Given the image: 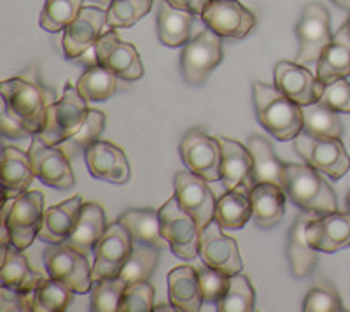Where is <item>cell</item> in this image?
Here are the masks:
<instances>
[{"instance_id": "40", "label": "cell", "mask_w": 350, "mask_h": 312, "mask_svg": "<svg viewBox=\"0 0 350 312\" xmlns=\"http://www.w3.org/2000/svg\"><path fill=\"white\" fill-rule=\"evenodd\" d=\"M256 305V291L249 279L242 274L230 277L226 295L215 307L219 312H251Z\"/></svg>"}, {"instance_id": "11", "label": "cell", "mask_w": 350, "mask_h": 312, "mask_svg": "<svg viewBox=\"0 0 350 312\" xmlns=\"http://www.w3.org/2000/svg\"><path fill=\"white\" fill-rule=\"evenodd\" d=\"M133 251V239L120 220L107 224V230L95 246L93 281L105 277H120L121 270L130 260Z\"/></svg>"}, {"instance_id": "27", "label": "cell", "mask_w": 350, "mask_h": 312, "mask_svg": "<svg viewBox=\"0 0 350 312\" xmlns=\"http://www.w3.org/2000/svg\"><path fill=\"white\" fill-rule=\"evenodd\" d=\"M286 192L277 184H254L251 190L252 218L259 229H273L286 214Z\"/></svg>"}, {"instance_id": "34", "label": "cell", "mask_w": 350, "mask_h": 312, "mask_svg": "<svg viewBox=\"0 0 350 312\" xmlns=\"http://www.w3.org/2000/svg\"><path fill=\"white\" fill-rule=\"evenodd\" d=\"M39 274L33 272L27 258L23 257V251L16 246H8L4 248V257H2V268H0V283L9 286L18 291H33L39 285Z\"/></svg>"}, {"instance_id": "13", "label": "cell", "mask_w": 350, "mask_h": 312, "mask_svg": "<svg viewBox=\"0 0 350 312\" xmlns=\"http://www.w3.org/2000/svg\"><path fill=\"white\" fill-rule=\"evenodd\" d=\"M96 64L111 70L120 79L139 81L144 76V65L133 44L120 39L114 30L102 34L95 44Z\"/></svg>"}, {"instance_id": "38", "label": "cell", "mask_w": 350, "mask_h": 312, "mask_svg": "<svg viewBox=\"0 0 350 312\" xmlns=\"http://www.w3.org/2000/svg\"><path fill=\"white\" fill-rule=\"evenodd\" d=\"M159 261V249L151 248L148 244H140L137 242L133 246L130 260L121 270L120 277L126 283V285H133V283H142L148 281L156 270Z\"/></svg>"}, {"instance_id": "33", "label": "cell", "mask_w": 350, "mask_h": 312, "mask_svg": "<svg viewBox=\"0 0 350 312\" xmlns=\"http://www.w3.org/2000/svg\"><path fill=\"white\" fill-rule=\"evenodd\" d=\"M120 221L135 242L148 244L156 249L168 248V242L161 235L159 211H154V209H130L124 214H121Z\"/></svg>"}, {"instance_id": "41", "label": "cell", "mask_w": 350, "mask_h": 312, "mask_svg": "<svg viewBox=\"0 0 350 312\" xmlns=\"http://www.w3.org/2000/svg\"><path fill=\"white\" fill-rule=\"evenodd\" d=\"M152 0H112L107 5V25L111 28H128L148 16Z\"/></svg>"}, {"instance_id": "49", "label": "cell", "mask_w": 350, "mask_h": 312, "mask_svg": "<svg viewBox=\"0 0 350 312\" xmlns=\"http://www.w3.org/2000/svg\"><path fill=\"white\" fill-rule=\"evenodd\" d=\"M175 9H183V11L191 12V14H200L202 16L203 9L207 8L211 0H163Z\"/></svg>"}, {"instance_id": "26", "label": "cell", "mask_w": 350, "mask_h": 312, "mask_svg": "<svg viewBox=\"0 0 350 312\" xmlns=\"http://www.w3.org/2000/svg\"><path fill=\"white\" fill-rule=\"evenodd\" d=\"M251 186L240 184L219 196L215 204V216L219 226L224 230H240L252 218Z\"/></svg>"}, {"instance_id": "30", "label": "cell", "mask_w": 350, "mask_h": 312, "mask_svg": "<svg viewBox=\"0 0 350 312\" xmlns=\"http://www.w3.org/2000/svg\"><path fill=\"white\" fill-rule=\"evenodd\" d=\"M158 39L168 48H179L186 46L193 39V28H195V14L175 9L170 4L163 2L158 9Z\"/></svg>"}, {"instance_id": "2", "label": "cell", "mask_w": 350, "mask_h": 312, "mask_svg": "<svg viewBox=\"0 0 350 312\" xmlns=\"http://www.w3.org/2000/svg\"><path fill=\"white\" fill-rule=\"evenodd\" d=\"M284 192L291 202L305 212L329 214L338 211V198L326 179L314 167L303 164H286Z\"/></svg>"}, {"instance_id": "47", "label": "cell", "mask_w": 350, "mask_h": 312, "mask_svg": "<svg viewBox=\"0 0 350 312\" xmlns=\"http://www.w3.org/2000/svg\"><path fill=\"white\" fill-rule=\"evenodd\" d=\"M324 105L331 107L336 112H350V81L338 79L326 84L321 101Z\"/></svg>"}, {"instance_id": "45", "label": "cell", "mask_w": 350, "mask_h": 312, "mask_svg": "<svg viewBox=\"0 0 350 312\" xmlns=\"http://www.w3.org/2000/svg\"><path fill=\"white\" fill-rule=\"evenodd\" d=\"M305 312H340L343 311V304L336 291L329 288H314L306 293L303 300Z\"/></svg>"}, {"instance_id": "43", "label": "cell", "mask_w": 350, "mask_h": 312, "mask_svg": "<svg viewBox=\"0 0 350 312\" xmlns=\"http://www.w3.org/2000/svg\"><path fill=\"white\" fill-rule=\"evenodd\" d=\"M154 309V288L148 281L126 285L118 312H151Z\"/></svg>"}, {"instance_id": "1", "label": "cell", "mask_w": 350, "mask_h": 312, "mask_svg": "<svg viewBox=\"0 0 350 312\" xmlns=\"http://www.w3.org/2000/svg\"><path fill=\"white\" fill-rule=\"evenodd\" d=\"M256 118L277 140H295L303 132V109L277 86L256 81L252 84Z\"/></svg>"}, {"instance_id": "8", "label": "cell", "mask_w": 350, "mask_h": 312, "mask_svg": "<svg viewBox=\"0 0 350 312\" xmlns=\"http://www.w3.org/2000/svg\"><path fill=\"white\" fill-rule=\"evenodd\" d=\"M223 62V37L205 28L196 34L183 49L180 70L187 84L198 86L207 81L211 73Z\"/></svg>"}, {"instance_id": "6", "label": "cell", "mask_w": 350, "mask_h": 312, "mask_svg": "<svg viewBox=\"0 0 350 312\" xmlns=\"http://www.w3.org/2000/svg\"><path fill=\"white\" fill-rule=\"evenodd\" d=\"M44 267L49 277L62 281L76 295H84L93 286V267L86 255L65 244H51L44 249Z\"/></svg>"}, {"instance_id": "48", "label": "cell", "mask_w": 350, "mask_h": 312, "mask_svg": "<svg viewBox=\"0 0 350 312\" xmlns=\"http://www.w3.org/2000/svg\"><path fill=\"white\" fill-rule=\"evenodd\" d=\"M2 133L9 139H23V137H32L30 130L18 120L16 116H12L8 109H2Z\"/></svg>"}, {"instance_id": "23", "label": "cell", "mask_w": 350, "mask_h": 312, "mask_svg": "<svg viewBox=\"0 0 350 312\" xmlns=\"http://www.w3.org/2000/svg\"><path fill=\"white\" fill-rule=\"evenodd\" d=\"M83 198L79 195L72 196L58 205H53L46 211L44 224L39 239L48 244H62L74 233L83 209Z\"/></svg>"}, {"instance_id": "12", "label": "cell", "mask_w": 350, "mask_h": 312, "mask_svg": "<svg viewBox=\"0 0 350 312\" xmlns=\"http://www.w3.org/2000/svg\"><path fill=\"white\" fill-rule=\"evenodd\" d=\"M180 158L189 172L208 183L221 179V140L200 130H191L183 137L179 146Z\"/></svg>"}, {"instance_id": "29", "label": "cell", "mask_w": 350, "mask_h": 312, "mask_svg": "<svg viewBox=\"0 0 350 312\" xmlns=\"http://www.w3.org/2000/svg\"><path fill=\"white\" fill-rule=\"evenodd\" d=\"M221 140V181L228 190L237 188L240 184L251 186L252 172V155L249 148L237 142L233 139H219Z\"/></svg>"}, {"instance_id": "46", "label": "cell", "mask_w": 350, "mask_h": 312, "mask_svg": "<svg viewBox=\"0 0 350 312\" xmlns=\"http://www.w3.org/2000/svg\"><path fill=\"white\" fill-rule=\"evenodd\" d=\"M105 127V116L102 111H96V109H90L88 112V118L84 121V125L81 127L79 132L72 137L70 144L74 146V149H86L88 146L93 144L96 140V137L104 132Z\"/></svg>"}, {"instance_id": "51", "label": "cell", "mask_w": 350, "mask_h": 312, "mask_svg": "<svg viewBox=\"0 0 350 312\" xmlns=\"http://www.w3.org/2000/svg\"><path fill=\"white\" fill-rule=\"evenodd\" d=\"M347 209H349V212H350V192H349V195H347Z\"/></svg>"}, {"instance_id": "31", "label": "cell", "mask_w": 350, "mask_h": 312, "mask_svg": "<svg viewBox=\"0 0 350 312\" xmlns=\"http://www.w3.org/2000/svg\"><path fill=\"white\" fill-rule=\"evenodd\" d=\"M247 148L252 155V172L251 184H277L284 188V167L286 164L277 158L273 148L265 137L252 135L247 139Z\"/></svg>"}, {"instance_id": "4", "label": "cell", "mask_w": 350, "mask_h": 312, "mask_svg": "<svg viewBox=\"0 0 350 312\" xmlns=\"http://www.w3.org/2000/svg\"><path fill=\"white\" fill-rule=\"evenodd\" d=\"M0 92H2L4 107L30 130L32 137L39 135L40 130L44 129L46 112H48L46 95L39 84L23 77H11L2 81Z\"/></svg>"}, {"instance_id": "15", "label": "cell", "mask_w": 350, "mask_h": 312, "mask_svg": "<svg viewBox=\"0 0 350 312\" xmlns=\"http://www.w3.org/2000/svg\"><path fill=\"white\" fill-rule=\"evenodd\" d=\"M28 155H30L36 177L44 184L56 190H68L74 186L76 177H74L70 161L58 146L46 144L39 135H33Z\"/></svg>"}, {"instance_id": "10", "label": "cell", "mask_w": 350, "mask_h": 312, "mask_svg": "<svg viewBox=\"0 0 350 312\" xmlns=\"http://www.w3.org/2000/svg\"><path fill=\"white\" fill-rule=\"evenodd\" d=\"M44 195L40 192H25L16 200H12L8 218H2V223L8 224L11 232L12 246L25 251L39 239L40 229L44 224Z\"/></svg>"}, {"instance_id": "25", "label": "cell", "mask_w": 350, "mask_h": 312, "mask_svg": "<svg viewBox=\"0 0 350 312\" xmlns=\"http://www.w3.org/2000/svg\"><path fill=\"white\" fill-rule=\"evenodd\" d=\"M350 76V28L343 25L333 36L326 49L317 62V77L321 83L347 79Z\"/></svg>"}, {"instance_id": "14", "label": "cell", "mask_w": 350, "mask_h": 312, "mask_svg": "<svg viewBox=\"0 0 350 312\" xmlns=\"http://www.w3.org/2000/svg\"><path fill=\"white\" fill-rule=\"evenodd\" d=\"M202 21L223 39H243L256 27L254 12L239 0H211L203 9Z\"/></svg>"}, {"instance_id": "37", "label": "cell", "mask_w": 350, "mask_h": 312, "mask_svg": "<svg viewBox=\"0 0 350 312\" xmlns=\"http://www.w3.org/2000/svg\"><path fill=\"white\" fill-rule=\"evenodd\" d=\"M72 291L62 281L40 279L33 295V312H64L72 302Z\"/></svg>"}, {"instance_id": "28", "label": "cell", "mask_w": 350, "mask_h": 312, "mask_svg": "<svg viewBox=\"0 0 350 312\" xmlns=\"http://www.w3.org/2000/svg\"><path fill=\"white\" fill-rule=\"evenodd\" d=\"M308 218L306 214H299L289 229V235H287V261H289L291 274L298 279H303L308 274H312V270L317 265V249H314L310 246V242L306 240L305 229L306 223H308Z\"/></svg>"}, {"instance_id": "42", "label": "cell", "mask_w": 350, "mask_h": 312, "mask_svg": "<svg viewBox=\"0 0 350 312\" xmlns=\"http://www.w3.org/2000/svg\"><path fill=\"white\" fill-rule=\"evenodd\" d=\"M126 283L121 277H105L96 281V286L92 293L93 312H118L121 296H123Z\"/></svg>"}, {"instance_id": "52", "label": "cell", "mask_w": 350, "mask_h": 312, "mask_svg": "<svg viewBox=\"0 0 350 312\" xmlns=\"http://www.w3.org/2000/svg\"><path fill=\"white\" fill-rule=\"evenodd\" d=\"M347 25H349V28H350V16H349V21H347Z\"/></svg>"}, {"instance_id": "44", "label": "cell", "mask_w": 350, "mask_h": 312, "mask_svg": "<svg viewBox=\"0 0 350 312\" xmlns=\"http://www.w3.org/2000/svg\"><path fill=\"white\" fill-rule=\"evenodd\" d=\"M198 276L200 286H202L203 302H205V304L217 305L219 302H221V298L226 295L231 276L221 272V270H215V268L207 267V265L198 268Z\"/></svg>"}, {"instance_id": "35", "label": "cell", "mask_w": 350, "mask_h": 312, "mask_svg": "<svg viewBox=\"0 0 350 312\" xmlns=\"http://www.w3.org/2000/svg\"><path fill=\"white\" fill-rule=\"evenodd\" d=\"M303 109V132L319 139H342L343 123L338 112L323 102L305 105Z\"/></svg>"}, {"instance_id": "21", "label": "cell", "mask_w": 350, "mask_h": 312, "mask_svg": "<svg viewBox=\"0 0 350 312\" xmlns=\"http://www.w3.org/2000/svg\"><path fill=\"white\" fill-rule=\"evenodd\" d=\"M306 240L319 252H336L350 246V212H329L310 220L305 229Z\"/></svg>"}, {"instance_id": "17", "label": "cell", "mask_w": 350, "mask_h": 312, "mask_svg": "<svg viewBox=\"0 0 350 312\" xmlns=\"http://www.w3.org/2000/svg\"><path fill=\"white\" fill-rule=\"evenodd\" d=\"M200 258L203 265L221 270L228 276H235L242 272V258L237 240L223 233L217 221L208 223L202 229L200 235Z\"/></svg>"}, {"instance_id": "20", "label": "cell", "mask_w": 350, "mask_h": 312, "mask_svg": "<svg viewBox=\"0 0 350 312\" xmlns=\"http://www.w3.org/2000/svg\"><path fill=\"white\" fill-rule=\"evenodd\" d=\"M84 160L90 174L96 179L111 184H126L130 181L131 170L126 155L111 142L95 140L84 149Z\"/></svg>"}, {"instance_id": "36", "label": "cell", "mask_w": 350, "mask_h": 312, "mask_svg": "<svg viewBox=\"0 0 350 312\" xmlns=\"http://www.w3.org/2000/svg\"><path fill=\"white\" fill-rule=\"evenodd\" d=\"M76 86L88 102H104L120 90V77L102 65L93 64L81 74Z\"/></svg>"}, {"instance_id": "50", "label": "cell", "mask_w": 350, "mask_h": 312, "mask_svg": "<svg viewBox=\"0 0 350 312\" xmlns=\"http://www.w3.org/2000/svg\"><path fill=\"white\" fill-rule=\"evenodd\" d=\"M334 4L340 5L342 9H345V11L350 12V0H333Z\"/></svg>"}, {"instance_id": "39", "label": "cell", "mask_w": 350, "mask_h": 312, "mask_svg": "<svg viewBox=\"0 0 350 312\" xmlns=\"http://www.w3.org/2000/svg\"><path fill=\"white\" fill-rule=\"evenodd\" d=\"M83 8L84 0H46L42 12H40V27L51 34L65 30L79 16Z\"/></svg>"}, {"instance_id": "19", "label": "cell", "mask_w": 350, "mask_h": 312, "mask_svg": "<svg viewBox=\"0 0 350 312\" xmlns=\"http://www.w3.org/2000/svg\"><path fill=\"white\" fill-rule=\"evenodd\" d=\"M273 79L275 86L301 107L321 101L326 88V84L321 83L317 76L298 62H279L275 65Z\"/></svg>"}, {"instance_id": "3", "label": "cell", "mask_w": 350, "mask_h": 312, "mask_svg": "<svg viewBox=\"0 0 350 312\" xmlns=\"http://www.w3.org/2000/svg\"><path fill=\"white\" fill-rule=\"evenodd\" d=\"M86 102V99H83L77 92V86L70 83L65 84L60 101L48 105L46 123L39 133L40 139L51 146H60L72 139L79 132L88 118L90 109Z\"/></svg>"}, {"instance_id": "7", "label": "cell", "mask_w": 350, "mask_h": 312, "mask_svg": "<svg viewBox=\"0 0 350 312\" xmlns=\"http://www.w3.org/2000/svg\"><path fill=\"white\" fill-rule=\"evenodd\" d=\"M295 151L306 165L333 181L342 179L349 172L350 155L340 139H319L301 132L295 139Z\"/></svg>"}, {"instance_id": "16", "label": "cell", "mask_w": 350, "mask_h": 312, "mask_svg": "<svg viewBox=\"0 0 350 312\" xmlns=\"http://www.w3.org/2000/svg\"><path fill=\"white\" fill-rule=\"evenodd\" d=\"M208 181L189 170H180L174 177L175 198L179 200L180 207L187 211L200 224V229H205L208 223L214 221L215 200Z\"/></svg>"}, {"instance_id": "5", "label": "cell", "mask_w": 350, "mask_h": 312, "mask_svg": "<svg viewBox=\"0 0 350 312\" xmlns=\"http://www.w3.org/2000/svg\"><path fill=\"white\" fill-rule=\"evenodd\" d=\"M161 235L168 242V248L177 258L195 260L200 257V235L202 229L195 218L180 207L179 200L168 198L159 209Z\"/></svg>"}, {"instance_id": "22", "label": "cell", "mask_w": 350, "mask_h": 312, "mask_svg": "<svg viewBox=\"0 0 350 312\" xmlns=\"http://www.w3.org/2000/svg\"><path fill=\"white\" fill-rule=\"evenodd\" d=\"M30 155L12 146H5L2 151V196L5 200H16L18 196L28 192L33 183Z\"/></svg>"}, {"instance_id": "24", "label": "cell", "mask_w": 350, "mask_h": 312, "mask_svg": "<svg viewBox=\"0 0 350 312\" xmlns=\"http://www.w3.org/2000/svg\"><path fill=\"white\" fill-rule=\"evenodd\" d=\"M168 300L180 312H198L203 304L198 270L189 265H180L167 276Z\"/></svg>"}, {"instance_id": "9", "label": "cell", "mask_w": 350, "mask_h": 312, "mask_svg": "<svg viewBox=\"0 0 350 312\" xmlns=\"http://www.w3.org/2000/svg\"><path fill=\"white\" fill-rule=\"evenodd\" d=\"M296 34L299 39V51L296 62L301 65L317 64L324 49L333 40L331 16L326 5H323L321 2L306 4L301 11Z\"/></svg>"}, {"instance_id": "32", "label": "cell", "mask_w": 350, "mask_h": 312, "mask_svg": "<svg viewBox=\"0 0 350 312\" xmlns=\"http://www.w3.org/2000/svg\"><path fill=\"white\" fill-rule=\"evenodd\" d=\"M105 230H107V221H105L104 209L98 204L88 202V204H83L76 230L65 240V244L88 255V252L95 251V246L98 244Z\"/></svg>"}, {"instance_id": "18", "label": "cell", "mask_w": 350, "mask_h": 312, "mask_svg": "<svg viewBox=\"0 0 350 312\" xmlns=\"http://www.w3.org/2000/svg\"><path fill=\"white\" fill-rule=\"evenodd\" d=\"M107 25V11L93 5H84L79 16L64 30V51L68 60H79L81 56L95 49L102 37V28Z\"/></svg>"}]
</instances>
